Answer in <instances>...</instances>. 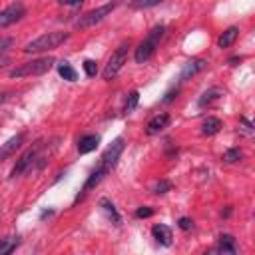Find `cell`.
I'll return each instance as SVG.
<instances>
[{"label": "cell", "mask_w": 255, "mask_h": 255, "mask_svg": "<svg viewBox=\"0 0 255 255\" xmlns=\"http://www.w3.org/2000/svg\"><path fill=\"white\" fill-rule=\"evenodd\" d=\"M124 147H126V139H124V137H116V139L106 147V151L102 153L98 165H96V167L90 171V175L86 177V181H84V185H82V193L78 195V199H82L88 191H92L96 185H100L106 175L112 173V169L118 165L120 155L124 153Z\"/></svg>", "instance_id": "cell-1"}, {"label": "cell", "mask_w": 255, "mask_h": 255, "mask_svg": "<svg viewBox=\"0 0 255 255\" xmlns=\"http://www.w3.org/2000/svg\"><path fill=\"white\" fill-rule=\"evenodd\" d=\"M163 36H165V26H163V24L153 26V28L147 32V36L137 44V48H135V52H133L135 64H145V62L155 54V50L159 48V42H161Z\"/></svg>", "instance_id": "cell-2"}, {"label": "cell", "mask_w": 255, "mask_h": 255, "mask_svg": "<svg viewBox=\"0 0 255 255\" xmlns=\"http://www.w3.org/2000/svg\"><path fill=\"white\" fill-rule=\"evenodd\" d=\"M40 151H42V143H36V145H32V147H28V149L16 159L14 167L10 169V179L20 177L22 173L30 171L32 167H36V169L44 167V163H46V155H42Z\"/></svg>", "instance_id": "cell-3"}, {"label": "cell", "mask_w": 255, "mask_h": 255, "mask_svg": "<svg viewBox=\"0 0 255 255\" xmlns=\"http://www.w3.org/2000/svg\"><path fill=\"white\" fill-rule=\"evenodd\" d=\"M56 64V58L52 56H44V58H34L30 62H22L18 66H14L8 76L10 78H30V76H42L46 74L52 66Z\"/></svg>", "instance_id": "cell-4"}, {"label": "cell", "mask_w": 255, "mask_h": 255, "mask_svg": "<svg viewBox=\"0 0 255 255\" xmlns=\"http://www.w3.org/2000/svg\"><path fill=\"white\" fill-rule=\"evenodd\" d=\"M68 38H70V32H48V34L38 36V38L32 40V42H28L22 50H24L26 54L48 52V50H54V48H58L60 44H64Z\"/></svg>", "instance_id": "cell-5"}, {"label": "cell", "mask_w": 255, "mask_h": 255, "mask_svg": "<svg viewBox=\"0 0 255 255\" xmlns=\"http://www.w3.org/2000/svg\"><path fill=\"white\" fill-rule=\"evenodd\" d=\"M118 6H120V0H112V2H108V4H102V6H98V8H94V10L86 12V14H82V16L76 20V28L84 30V28H92V26L100 24V22H102L106 16H110Z\"/></svg>", "instance_id": "cell-6"}, {"label": "cell", "mask_w": 255, "mask_h": 255, "mask_svg": "<svg viewBox=\"0 0 255 255\" xmlns=\"http://www.w3.org/2000/svg\"><path fill=\"white\" fill-rule=\"evenodd\" d=\"M128 50H129V40H124V42L112 52V56L108 58L106 68L102 70V78H104V80H114V78L120 74V70L124 68V64H126V60H128Z\"/></svg>", "instance_id": "cell-7"}, {"label": "cell", "mask_w": 255, "mask_h": 255, "mask_svg": "<svg viewBox=\"0 0 255 255\" xmlns=\"http://www.w3.org/2000/svg\"><path fill=\"white\" fill-rule=\"evenodd\" d=\"M26 16V6L22 2H12L10 6H6L4 10H0V30L8 28L12 24H16L18 20H22Z\"/></svg>", "instance_id": "cell-8"}, {"label": "cell", "mask_w": 255, "mask_h": 255, "mask_svg": "<svg viewBox=\"0 0 255 255\" xmlns=\"http://www.w3.org/2000/svg\"><path fill=\"white\" fill-rule=\"evenodd\" d=\"M207 68V62L203 60V58H191V60H187L185 64H183V68L179 70V76H177V84L181 86L183 82H187V80H191L193 76H197L199 72H203Z\"/></svg>", "instance_id": "cell-9"}, {"label": "cell", "mask_w": 255, "mask_h": 255, "mask_svg": "<svg viewBox=\"0 0 255 255\" xmlns=\"http://www.w3.org/2000/svg\"><path fill=\"white\" fill-rule=\"evenodd\" d=\"M169 122H171V116L165 114V112H161V114L153 116V118L147 122V126H145V133H147V135H155V133H159L161 129H165V128L169 126Z\"/></svg>", "instance_id": "cell-10"}, {"label": "cell", "mask_w": 255, "mask_h": 255, "mask_svg": "<svg viewBox=\"0 0 255 255\" xmlns=\"http://www.w3.org/2000/svg\"><path fill=\"white\" fill-rule=\"evenodd\" d=\"M22 143H24V133H22V131H20V133H16V135H12L10 139H6V141L0 145V161H4L6 157L14 155V153H16V149H18Z\"/></svg>", "instance_id": "cell-11"}, {"label": "cell", "mask_w": 255, "mask_h": 255, "mask_svg": "<svg viewBox=\"0 0 255 255\" xmlns=\"http://www.w3.org/2000/svg\"><path fill=\"white\" fill-rule=\"evenodd\" d=\"M151 237L155 239V243H159V245H163V247H169V245H171V239H173L171 229H169L167 225H163V223H155V225L151 227Z\"/></svg>", "instance_id": "cell-12"}, {"label": "cell", "mask_w": 255, "mask_h": 255, "mask_svg": "<svg viewBox=\"0 0 255 255\" xmlns=\"http://www.w3.org/2000/svg\"><path fill=\"white\" fill-rule=\"evenodd\" d=\"M213 251H215V253H229V255H235V253H237V241H235V237L229 235V233H221Z\"/></svg>", "instance_id": "cell-13"}, {"label": "cell", "mask_w": 255, "mask_h": 255, "mask_svg": "<svg viewBox=\"0 0 255 255\" xmlns=\"http://www.w3.org/2000/svg\"><path fill=\"white\" fill-rule=\"evenodd\" d=\"M98 145H100V135L98 133H86V135H82L78 139V153L86 155V153L94 151Z\"/></svg>", "instance_id": "cell-14"}, {"label": "cell", "mask_w": 255, "mask_h": 255, "mask_svg": "<svg viewBox=\"0 0 255 255\" xmlns=\"http://www.w3.org/2000/svg\"><path fill=\"white\" fill-rule=\"evenodd\" d=\"M221 96H223V90H221V88H209V90H205V92L199 96L197 108H199V110H205V108H209L213 102H217Z\"/></svg>", "instance_id": "cell-15"}, {"label": "cell", "mask_w": 255, "mask_h": 255, "mask_svg": "<svg viewBox=\"0 0 255 255\" xmlns=\"http://www.w3.org/2000/svg\"><path fill=\"white\" fill-rule=\"evenodd\" d=\"M100 207H102V211L108 215V219H110L114 225H120V223H122V215H120V211L116 209V205H114L112 199L102 197V199H100Z\"/></svg>", "instance_id": "cell-16"}, {"label": "cell", "mask_w": 255, "mask_h": 255, "mask_svg": "<svg viewBox=\"0 0 255 255\" xmlns=\"http://www.w3.org/2000/svg\"><path fill=\"white\" fill-rule=\"evenodd\" d=\"M237 36H239V28H237V26H229V28H227L219 38H217V48L225 50V48L233 46V44H235V40H237Z\"/></svg>", "instance_id": "cell-17"}, {"label": "cell", "mask_w": 255, "mask_h": 255, "mask_svg": "<svg viewBox=\"0 0 255 255\" xmlns=\"http://www.w3.org/2000/svg\"><path fill=\"white\" fill-rule=\"evenodd\" d=\"M221 128H223V124H221L219 118L207 116V118L203 120V124H201V133H203V135H215V133H219Z\"/></svg>", "instance_id": "cell-18"}, {"label": "cell", "mask_w": 255, "mask_h": 255, "mask_svg": "<svg viewBox=\"0 0 255 255\" xmlns=\"http://www.w3.org/2000/svg\"><path fill=\"white\" fill-rule=\"evenodd\" d=\"M18 245H20V235H8V237L0 239V255H8V253L16 251Z\"/></svg>", "instance_id": "cell-19"}, {"label": "cell", "mask_w": 255, "mask_h": 255, "mask_svg": "<svg viewBox=\"0 0 255 255\" xmlns=\"http://www.w3.org/2000/svg\"><path fill=\"white\" fill-rule=\"evenodd\" d=\"M58 74L66 80V82H76L78 80V72L74 70V66L70 62H60L58 64Z\"/></svg>", "instance_id": "cell-20"}, {"label": "cell", "mask_w": 255, "mask_h": 255, "mask_svg": "<svg viewBox=\"0 0 255 255\" xmlns=\"http://www.w3.org/2000/svg\"><path fill=\"white\" fill-rule=\"evenodd\" d=\"M137 102H139V92H137V90H131V92L128 94L126 102H124V112H126V114H131V112L137 108Z\"/></svg>", "instance_id": "cell-21"}, {"label": "cell", "mask_w": 255, "mask_h": 255, "mask_svg": "<svg viewBox=\"0 0 255 255\" xmlns=\"http://www.w3.org/2000/svg\"><path fill=\"white\" fill-rule=\"evenodd\" d=\"M241 157H243V151H241L239 147H229V149L223 153L221 159H223L225 163H235V161H239Z\"/></svg>", "instance_id": "cell-22"}, {"label": "cell", "mask_w": 255, "mask_h": 255, "mask_svg": "<svg viewBox=\"0 0 255 255\" xmlns=\"http://www.w3.org/2000/svg\"><path fill=\"white\" fill-rule=\"evenodd\" d=\"M163 0H129V8L133 10H143V8H153L157 4H161Z\"/></svg>", "instance_id": "cell-23"}, {"label": "cell", "mask_w": 255, "mask_h": 255, "mask_svg": "<svg viewBox=\"0 0 255 255\" xmlns=\"http://www.w3.org/2000/svg\"><path fill=\"white\" fill-rule=\"evenodd\" d=\"M171 187H173V185H171V181H167V179H159V181L153 185V189H151V191H153L155 195H163V193L171 191Z\"/></svg>", "instance_id": "cell-24"}, {"label": "cell", "mask_w": 255, "mask_h": 255, "mask_svg": "<svg viewBox=\"0 0 255 255\" xmlns=\"http://www.w3.org/2000/svg\"><path fill=\"white\" fill-rule=\"evenodd\" d=\"M12 46H14V38L12 36H2L0 38V58L2 56H8V52H10Z\"/></svg>", "instance_id": "cell-25"}, {"label": "cell", "mask_w": 255, "mask_h": 255, "mask_svg": "<svg viewBox=\"0 0 255 255\" xmlns=\"http://www.w3.org/2000/svg\"><path fill=\"white\" fill-rule=\"evenodd\" d=\"M82 66H84V72H86V76H88V78H94V76L98 74V64H96L94 60H90V58H88V60H84V64H82Z\"/></svg>", "instance_id": "cell-26"}, {"label": "cell", "mask_w": 255, "mask_h": 255, "mask_svg": "<svg viewBox=\"0 0 255 255\" xmlns=\"http://www.w3.org/2000/svg\"><path fill=\"white\" fill-rule=\"evenodd\" d=\"M177 94H179V84H177V86H173L171 90H167V92H165V96L161 98V104H167V102L175 100V98H177Z\"/></svg>", "instance_id": "cell-27"}, {"label": "cell", "mask_w": 255, "mask_h": 255, "mask_svg": "<svg viewBox=\"0 0 255 255\" xmlns=\"http://www.w3.org/2000/svg\"><path fill=\"white\" fill-rule=\"evenodd\" d=\"M239 124H241V128H239V129H241L245 135H253V124H251L247 118H241V120H239Z\"/></svg>", "instance_id": "cell-28"}, {"label": "cell", "mask_w": 255, "mask_h": 255, "mask_svg": "<svg viewBox=\"0 0 255 255\" xmlns=\"http://www.w3.org/2000/svg\"><path fill=\"white\" fill-rule=\"evenodd\" d=\"M151 215H153V209L147 207V205H141V207L135 209V217H139V219H141V217L145 219V217H151Z\"/></svg>", "instance_id": "cell-29"}, {"label": "cell", "mask_w": 255, "mask_h": 255, "mask_svg": "<svg viewBox=\"0 0 255 255\" xmlns=\"http://www.w3.org/2000/svg\"><path fill=\"white\" fill-rule=\"evenodd\" d=\"M177 225H179V229H183V231H189V229L193 227V221H191L189 217H179Z\"/></svg>", "instance_id": "cell-30"}, {"label": "cell", "mask_w": 255, "mask_h": 255, "mask_svg": "<svg viewBox=\"0 0 255 255\" xmlns=\"http://www.w3.org/2000/svg\"><path fill=\"white\" fill-rule=\"evenodd\" d=\"M62 6H78V4H82L84 0H58Z\"/></svg>", "instance_id": "cell-31"}, {"label": "cell", "mask_w": 255, "mask_h": 255, "mask_svg": "<svg viewBox=\"0 0 255 255\" xmlns=\"http://www.w3.org/2000/svg\"><path fill=\"white\" fill-rule=\"evenodd\" d=\"M241 60H243V56H233V58H229V60H227V64H229V66H237Z\"/></svg>", "instance_id": "cell-32"}, {"label": "cell", "mask_w": 255, "mask_h": 255, "mask_svg": "<svg viewBox=\"0 0 255 255\" xmlns=\"http://www.w3.org/2000/svg\"><path fill=\"white\" fill-rule=\"evenodd\" d=\"M52 215H54V209H44L40 213V219H46V217H52Z\"/></svg>", "instance_id": "cell-33"}, {"label": "cell", "mask_w": 255, "mask_h": 255, "mask_svg": "<svg viewBox=\"0 0 255 255\" xmlns=\"http://www.w3.org/2000/svg\"><path fill=\"white\" fill-rule=\"evenodd\" d=\"M231 211H233V209H231V207H229V205H227V207H225V209H223V211H221V217H225V219H227V217H229V215H231Z\"/></svg>", "instance_id": "cell-34"}, {"label": "cell", "mask_w": 255, "mask_h": 255, "mask_svg": "<svg viewBox=\"0 0 255 255\" xmlns=\"http://www.w3.org/2000/svg\"><path fill=\"white\" fill-rule=\"evenodd\" d=\"M10 98V92H0V104H4Z\"/></svg>", "instance_id": "cell-35"}, {"label": "cell", "mask_w": 255, "mask_h": 255, "mask_svg": "<svg viewBox=\"0 0 255 255\" xmlns=\"http://www.w3.org/2000/svg\"><path fill=\"white\" fill-rule=\"evenodd\" d=\"M6 62H8V56H2V58H0V68H2Z\"/></svg>", "instance_id": "cell-36"}]
</instances>
